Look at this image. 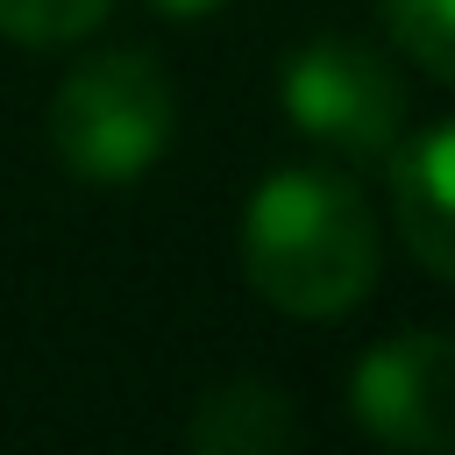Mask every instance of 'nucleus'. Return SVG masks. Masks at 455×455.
I'll use <instances>...</instances> for the list:
<instances>
[{
  "mask_svg": "<svg viewBox=\"0 0 455 455\" xmlns=\"http://www.w3.org/2000/svg\"><path fill=\"white\" fill-rule=\"evenodd\" d=\"M348 412L384 448L455 455V334L434 327L384 334L348 377Z\"/></svg>",
  "mask_w": 455,
  "mask_h": 455,
  "instance_id": "obj_4",
  "label": "nucleus"
},
{
  "mask_svg": "<svg viewBox=\"0 0 455 455\" xmlns=\"http://www.w3.org/2000/svg\"><path fill=\"white\" fill-rule=\"evenodd\" d=\"M391 206L405 249L441 284H455V121H434L391 156Z\"/></svg>",
  "mask_w": 455,
  "mask_h": 455,
  "instance_id": "obj_5",
  "label": "nucleus"
},
{
  "mask_svg": "<svg viewBox=\"0 0 455 455\" xmlns=\"http://www.w3.org/2000/svg\"><path fill=\"white\" fill-rule=\"evenodd\" d=\"M178 128V92L149 50H100L64 71L50 100V149L85 185H135Z\"/></svg>",
  "mask_w": 455,
  "mask_h": 455,
  "instance_id": "obj_2",
  "label": "nucleus"
},
{
  "mask_svg": "<svg viewBox=\"0 0 455 455\" xmlns=\"http://www.w3.org/2000/svg\"><path fill=\"white\" fill-rule=\"evenodd\" d=\"M185 441H192L199 455H277V448L299 441V412H291V398H284L277 384H263V377H228V384H213V391L192 405Z\"/></svg>",
  "mask_w": 455,
  "mask_h": 455,
  "instance_id": "obj_6",
  "label": "nucleus"
},
{
  "mask_svg": "<svg viewBox=\"0 0 455 455\" xmlns=\"http://www.w3.org/2000/svg\"><path fill=\"white\" fill-rule=\"evenodd\" d=\"M377 14L419 71L455 85V0H377Z\"/></svg>",
  "mask_w": 455,
  "mask_h": 455,
  "instance_id": "obj_7",
  "label": "nucleus"
},
{
  "mask_svg": "<svg viewBox=\"0 0 455 455\" xmlns=\"http://www.w3.org/2000/svg\"><path fill=\"white\" fill-rule=\"evenodd\" d=\"M384 235L355 178L327 164L270 171L242 206V277L291 320H334L370 299Z\"/></svg>",
  "mask_w": 455,
  "mask_h": 455,
  "instance_id": "obj_1",
  "label": "nucleus"
},
{
  "mask_svg": "<svg viewBox=\"0 0 455 455\" xmlns=\"http://www.w3.org/2000/svg\"><path fill=\"white\" fill-rule=\"evenodd\" d=\"M156 14H171V21H199V14H213V7H228V0H149Z\"/></svg>",
  "mask_w": 455,
  "mask_h": 455,
  "instance_id": "obj_9",
  "label": "nucleus"
},
{
  "mask_svg": "<svg viewBox=\"0 0 455 455\" xmlns=\"http://www.w3.org/2000/svg\"><path fill=\"white\" fill-rule=\"evenodd\" d=\"M114 0H0V36L21 43V50H57V43H78L107 21Z\"/></svg>",
  "mask_w": 455,
  "mask_h": 455,
  "instance_id": "obj_8",
  "label": "nucleus"
},
{
  "mask_svg": "<svg viewBox=\"0 0 455 455\" xmlns=\"http://www.w3.org/2000/svg\"><path fill=\"white\" fill-rule=\"evenodd\" d=\"M277 92H284V114L341 149V156H384L398 149V128H405V78L391 71L384 50L355 43V36H313L284 57L277 71Z\"/></svg>",
  "mask_w": 455,
  "mask_h": 455,
  "instance_id": "obj_3",
  "label": "nucleus"
}]
</instances>
